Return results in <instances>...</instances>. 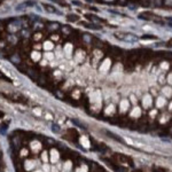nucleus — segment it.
<instances>
[{
  "mask_svg": "<svg viewBox=\"0 0 172 172\" xmlns=\"http://www.w3.org/2000/svg\"><path fill=\"white\" fill-rule=\"evenodd\" d=\"M107 134L109 135V137L110 138H113V139H115V140H117V141H121V142H124L123 140L121 139V138H118V137H116L115 134H114V133H111V132H107Z\"/></svg>",
  "mask_w": 172,
  "mask_h": 172,
  "instance_id": "7ed1b4c3",
  "label": "nucleus"
},
{
  "mask_svg": "<svg viewBox=\"0 0 172 172\" xmlns=\"http://www.w3.org/2000/svg\"><path fill=\"white\" fill-rule=\"evenodd\" d=\"M53 131H59V127H57V125H53Z\"/></svg>",
  "mask_w": 172,
  "mask_h": 172,
  "instance_id": "0eeeda50",
  "label": "nucleus"
},
{
  "mask_svg": "<svg viewBox=\"0 0 172 172\" xmlns=\"http://www.w3.org/2000/svg\"><path fill=\"white\" fill-rule=\"evenodd\" d=\"M166 20H167L169 22H171V23H172V17H166Z\"/></svg>",
  "mask_w": 172,
  "mask_h": 172,
  "instance_id": "6e6552de",
  "label": "nucleus"
},
{
  "mask_svg": "<svg viewBox=\"0 0 172 172\" xmlns=\"http://www.w3.org/2000/svg\"><path fill=\"white\" fill-rule=\"evenodd\" d=\"M24 5L25 6H35L36 3L35 1H27V3H24Z\"/></svg>",
  "mask_w": 172,
  "mask_h": 172,
  "instance_id": "39448f33",
  "label": "nucleus"
},
{
  "mask_svg": "<svg viewBox=\"0 0 172 172\" xmlns=\"http://www.w3.org/2000/svg\"><path fill=\"white\" fill-rule=\"evenodd\" d=\"M68 20H69V21H77L78 20V16H76V15H69V17H68Z\"/></svg>",
  "mask_w": 172,
  "mask_h": 172,
  "instance_id": "20e7f679",
  "label": "nucleus"
},
{
  "mask_svg": "<svg viewBox=\"0 0 172 172\" xmlns=\"http://www.w3.org/2000/svg\"><path fill=\"white\" fill-rule=\"evenodd\" d=\"M142 39H154V37H149V36H143Z\"/></svg>",
  "mask_w": 172,
  "mask_h": 172,
  "instance_id": "423d86ee",
  "label": "nucleus"
},
{
  "mask_svg": "<svg viewBox=\"0 0 172 172\" xmlns=\"http://www.w3.org/2000/svg\"><path fill=\"white\" fill-rule=\"evenodd\" d=\"M123 39L126 41H135L138 38L134 37L133 35H131V33H129V35H125V37H123Z\"/></svg>",
  "mask_w": 172,
  "mask_h": 172,
  "instance_id": "f257e3e1",
  "label": "nucleus"
},
{
  "mask_svg": "<svg viewBox=\"0 0 172 172\" xmlns=\"http://www.w3.org/2000/svg\"><path fill=\"white\" fill-rule=\"evenodd\" d=\"M45 9L48 12V13H57L56 8L53 7V6H51V5H45Z\"/></svg>",
  "mask_w": 172,
  "mask_h": 172,
  "instance_id": "f03ea898",
  "label": "nucleus"
}]
</instances>
